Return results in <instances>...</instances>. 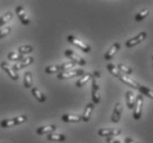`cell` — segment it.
Listing matches in <instances>:
<instances>
[{
    "label": "cell",
    "mask_w": 153,
    "mask_h": 143,
    "mask_svg": "<svg viewBox=\"0 0 153 143\" xmlns=\"http://www.w3.org/2000/svg\"><path fill=\"white\" fill-rule=\"evenodd\" d=\"M26 121H27V116H16V118H12V119H6V120H2L0 122V128H12L15 125L25 123Z\"/></svg>",
    "instance_id": "cell-2"
},
{
    "label": "cell",
    "mask_w": 153,
    "mask_h": 143,
    "mask_svg": "<svg viewBox=\"0 0 153 143\" xmlns=\"http://www.w3.org/2000/svg\"><path fill=\"white\" fill-rule=\"evenodd\" d=\"M16 12H17V16H18V18H19V20L21 21L22 24L27 26V24L30 23V20H29V18H28L27 12H26V10H25V8H23L22 6L16 7Z\"/></svg>",
    "instance_id": "cell-9"
},
{
    "label": "cell",
    "mask_w": 153,
    "mask_h": 143,
    "mask_svg": "<svg viewBox=\"0 0 153 143\" xmlns=\"http://www.w3.org/2000/svg\"><path fill=\"white\" fill-rule=\"evenodd\" d=\"M101 77V73L99 71H94L92 73V87H91V97H92V103L98 104L100 102V87L98 83V79Z\"/></svg>",
    "instance_id": "cell-1"
},
{
    "label": "cell",
    "mask_w": 153,
    "mask_h": 143,
    "mask_svg": "<svg viewBox=\"0 0 153 143\" xmlns=\"http://www.w3.org/2000/svg\"><path fill=\"white\" fill-rule=\"evenodd\" d=\"M149 9H143L142 11H140L138 13V15L134 17V20L137 21V22H141L142 20L144 19V18H146L148 16H149Z\"/></svg>",
    "instance_id": "cell-26"
},
{
    "label": "cell",
    "mask_w": 153,
    "mask_h": 143,
    "mask_svg": "<svg viewBox=\"0 0 153 143\" xmlns=\"http://www.w3.org/2000/svg\"><path fill=\"white\" fill-rule=\"evenodd\" d=\"M126 107H128V109L132 110L134 108V104H135V97H134L132 91H126Z\"/></svg>",
    "instance_id": "cell-18"
},
{
    "label": "cell",
    "mask_w": 153,
    "mask_h": 143,
    "mask_svg": "<svg viewBox=\"0 0 153 143\" xmlns=\"http://www.w3.org/2000/svg\"><path fill=\"white\" fill-rule=\"evenodd\" d=\"M124 142H126V143H139V142H137L135 140H133V139H131V138H129V136H126V139H124Z\"/></svg>",
    "instance_id": "cell-34"
},
{
    "label": "cell",
    "mask_w": 153,
    "mask_h": 143,
    "mask_svg": "<svg viewBox=\"0 0 153 143\" xmlns=\"http://www.w3.org/2000/svg\"><path fill=\"white\" fill-rule=\"evenodd\" d=\"M146 38V32L141 31V32L138 33L135 37H133V38L129 39L128 41H126V48H132V47L137 46V44H139V43H141Z\"/></svg>",
    "instance_id": "cell-7"
},
{
    "label": "cell",
    "mask_w": 153,
    "mask_h": 143,
    "mask_svg": "<svg viewBox=\"0 0 153 143\" xmlns=\"http://www.w3.org/2000/svg\"><path fill=\"white\" fill-rule=\"evenodd\" d=\"M57 127L54 124H49V125H45V127H40L37 129V134L39 136H43V134H50V133H53L56 131Z\"/></svg>",
    "instance_id": "cell-14"
},
{
    "label": "cell",
    "mask_w": 153,
    "mask_h": 143,
    "mask_svg": "<svg viewBox=\"0 0 153 143\" xmlns=\"http://www.w3.org/2000/svg\"><path fill=\"white\" fill-rule=\"evenodd\" d=\"M152 60H153V56H152Z\"/></svg>",
    "instance_id": "cell-35"
},
{
    "label": "cell",
    "mask_w": 153,
    "mask_h": 143,
    "mask_svg": "<svg viewBox=\"0 0 153 143\" xmlns=\"http://www.w3.org/2000/svg\"><path fill=\"white\" fill-rule=\"evenodd\" d=\"M93 109H94V104H93L92 102H90V103L87 104L83 116H82V121H84V122H89V121H90L91 114H92V112H93Z\"/></svg>",
    "instance_id": "cell-16"
},
{
    "label": "cell",
    "mask_w": 153,
    "mask_h": 143,
    "mask_svg": "<svg viewBox=\"0 0 153 143\" xmlns=\"http://www.w3.org/2000/svg\"><path fill=\"white\" fill-rule=\"evenodd\" d=\"M83 74H84L83 69H73V70H69V71L60 72L57 77H58V79H60V80H65V79H71V78H74V77L83 76Z\"/></svg>",
    "instance_id": "cell-4"
},
{
    "label": "cell",
    "mask_w": 153,
    "mask_h": 143,
    "mask_svg": "<svg viewBox=\"0 0 153 143\" xmlns=\"http://www.w3.org/2000/svg\"><path fill=\"white\" fill-rule=\"evenodd\" d=\"M32 50H33V48L31 46H22V47H20L19 49H18V53L20 54H26V53H30V52H32Z\"/></svg>",
    "instance_id": "cell-30"
},
{
    "label": "cell",
    "mask_w": 153,
    "mask_h": 143,
    "mask_svg": "<svg viewBox=\"0 0 153 143\" xmlns=\"http://www.w3.org/2000/svg\"><path fill=\"white\" fill-rule=\"evenodd\" d=\"M107 143H122L115 138H107Z\"/></svg>",
    "instance_id": "cell-33"
},
{
    "label": "cell",
    "mask_w": 153,
    "mask_h": 143,
    "mask_svg": "<svg viewBox=\"0 0 153 143\" xmlns=\"http://www.w3.org/2000/svg\"><path fill=\"white\" fill-rule=\"evenodd\" d=\"M119 134H121V130H118V129H100L98 131V136H103V138H113V136H117Z\"/></svg>",
    "instance_id": "cell-8"
},
{
    "label": "cell",
    "mask_w": 153,
    "mask_h": 143,
    "mask_svg": "<svg viewBox=\"0 0 153 143\" xmlns=\"http://www.w3.org/2000/svg\"><path fill=\"white\" fill-rule=\"evenodd\" d=\"M107 69L109 70V72H110V73H111L113 77L119 78L120 76H121V72L119 71L118 67H115L114 64H112V63H109V64H108Z\"/></svg>",
    "instance_id": "cell-24"
},
{
    "label": "cell",
    "mask_w": 153,
    "mask_h": 143,
    "mask_svg": "<svg viewBox=\"0 0 153 143\" xmlns=\"http://www.w3.org/2000/svg\"><path fill=\"white\" fill-rule=\"evenodd\" d=\"M119 79H120V81L123 82L124 84L129 85V87H131V88H133V89H139V83L137 81H134L133 79H131L130 77H128V76H126V74H121L120 77H119Z\"/></svg>",
    "instance_id": "cell-13"
},
{
    "label": "cell",
    "mask_w": 153,
    "mask_h": 143,
    "mask_svg": "<svg viewBox=\"0 0 153 143\" xmlns=\"http://www.w3.org/2000/svg\"><path fill=\"white\" fill-rule=\"evenodd\" d=\"M139 91L141 92V94H144L146 97H149L150 99H153V90L146 88V87H143V85H139Z\"/></svg>",
    "instance_id": "cell-27"
},
{
    "label": "cell",
    "mask_w": 153,
    "mask_h": 143,
    "mask_svg": "<svg viewBox=\"0 0 153 143\" xmlns=\"http://www.w3.org/2000/svg\"><path fill=\"white\" fill-rule=\"evenodd\" d=\"M65 56L67 58H69L71 60V62H73L74 64H79V66H85V60H84L82 57L78 56L76 52H73L72 50H65Z\"/></svg>",
    "instance_id": "cell-6"
},
{
    "label": "cell",
    "mask_w": 153,
    "mask_h": 143,
    "mask_svg": "<svg viewBox=\"0 0 153 143\" xmlns=\"http://www.w3.org/2000/svg\"><path fill=\"white\" fill-rule=\"evenodd\" d=\"M121 113H122V104L120 102H117L113 109V112L111 116V121L113 123H118L121 118Z\"/></svg>",
    "instance_id": "cell-10"
},
{
    "label": "cell",
    "mask_w": 153,
    "mask_h": 143,
    "mask_svg": "<svg viewBox=\"0 0 153 143\" xmlns=\"http://www.w3.org/2000/svg\"><path fill=\"white\" fill-rule=\"evenodd\" d=\"M45 72L48 74L60 73V72H62L61 66H48L46 69H45Z\"/></svg>",
    "instance_id": "cell-23"
},
{
    "label": "cell",
    "mask_w": 153,
    "mask_h": 143,
    "mask_svg": "<svg viewBox=\"0 0 153 143\" xmlns=\"http://www.w3.org/2000/svg\"><path fill=\"white\" fill-rule=\"evenodd\" d=\"M47 139L49 141H56V142H63L65 140V134H60V133H50L47 136Z\"/></svg>",
    "instance_id": "cell-20"
},
{
    "label": "cell",
    "mask_w": 153,
    "mask_h": 143,
    "mask_svg": "<svg viewBox=\"0 0 153 143\" xmlns=\"http://www.w3.org/2000/svg\"><path fill=\"white\" fill-rule=\"evenodd\" d=\"M67 40H68L71 44H73V46H76V48L81 49V50L83 51V52H85V53H88V52H90V51H91V47L88 46L87 43H84L83 41H81L80 39L73 37V36H68Z\"/></svg>",
    "instance_id": "cell-3"
},
{
    "label": "cell",
    "mask_w": 153,
    "mask_h": 143,
    "mask_svg": "<svg viewBox=\"0 0 153 143\" xmlns=\"http://www.w3.org/2000/svg\"><path fill=\"white\" fill-rule=\"evenodd\" d=\"M118 69H119V71H120V72L124 73L126 76L133 73V69H132V68H130L129 66H126V64H122V63L118 64Z\"/></svg>",
    "instance_id": "cell-25"
},
{
    "label": "cell",
    "mask_w": 153,
    "mask_h": 143,
    "mask_svg": "<svg viewBox=\"0 0 153 143\" xmlns=\"http://www.w3.org/2000/svg\"><path fill=\"white\" fill-rule=\"evenodd\" d=\"M142 108H143V97L142 94H139L135 98V104H134L133 110V119L134 120H140L142 116Z\"/></svg>",
    "instance_id": "cell-5"
},
{
    "label": "cell",
    "mask_w": 153,
    "mask_h": 143,
    "mask_svg": "<svg viewBox=\"0 0 153 143\" xmlns=\"http://www.w3.org/2000/svg\"><path fill=\"white\" fill-rule=\"evenodd\" d=\"M31 93H32V96L37 99V101L41 102V103L46 102V96H45L38 88H31Z\"/></svg>",
    "instance_id": "cell-19"
},
{
    "label": "cell",
    "mask_w": 153,
    "mask_h": 143,
    "mask_svg": "<svg viewBox=\"0 0 153 143\" xmlns=\"http://www.w3.org/2000/svg\"><path fill=\"white\" fill-rule=\"evenodd\" d=\"M90 79H92V73H84L83 76H82V77L76 81V85L78 87V88H81V87H83V85L85 84Z\"/></svg>",
    "instance_id": "cell-22"
},
{
    "label": "cell",
    "mask_w": 153,
    "mask_h": 143,
    "mask_svg": "<svg viewBox=\"0 0 153 143\" xmlns=\"http://www.w3.org/2000/svg\"><path fill=\"white\" fill-rule=\"evenodd\" d=\"M23 85L27 89H30L32 87V74L30 71H27L23 76Z\"/></svg>",
    "instance_id": "cell-21"
},
{
    "label": "cell",
    "mask_w": 153,
    "mask_h": 143,
    "mask_svg": "<svg viewBox=\"0 0 153 143\" xmlns=\"http://www.w3.org/2000/svg\"><path fill=\"white\" fill-rule=\"evenodd\" d=\"M12 17H13L12 12H9V11H8L7 13H4V16H1V17H0V28L2 27L4 24H6L9 20H11Z\"/></svg>",
    "instance_id": "cell-28"
},
{
    "label": "cell",
    "mask_w": 153,
    "mask_h": 143,
    "mask_svg": "<svg viewBox=\"0 0 153 143\" xmlns=\"http://www.w3.org/2000/svg\"><path fill=\"white\" fill-rule=\"evenodd\" d=\"M1 68L4 70V72H6V73H8V76L11 78L12 80L17 81V80L19 79V76L17 74V72L12 69V67H10L9 64H8L7 62H1Z\"/></svg>",
    "instance_id": "cell-12"
},
{
    "label": "cell",
    "mask_w": 153,
    "mask_h": 143,
    "mask_svg": "<svg viewBox=\"0 0 153 143\" xmlns=\"http://www.w3.org/2000/svg\"><path fill=\"white\" fill-rule=\"evenodd\" d=\"M32 62H33V58H32V57H25V58L21 60L20 63L13 64V66H12V69L15 70V71H19V70L23 69V68H26V67L30 66Z\"/></svg>",
    "instance_id": "cell-11"
},
{
    "label": "cell",
    "mask_w": 153,
    "mask_h": 143,
    "mask_svg": "<svg viewBox=\"0 0 153 143\" xmlns=\"http://www.w3.org/2000/svg\"><path fill=\"white\" fill-rule=\"evenodd\" d=\"M61 120L63 122H80L82 121V116H79V114H63L61 116Z\"/></svg>",
    "instance_id": "cell-17"
},
{
    "label": "cell",
    "mask_w": 153,
    "mask_h": 143,
    "mask_svg": "<svg viewBox=\"0 0 153 143\" xmlns=\"http://www.w3.org/2000/svg\"><path fill=\"white\" fill-rule=\"evenodd\" d=\"M25 58L22 54L17 53V52H10L8 53V59L11 60V61H21L22 59Z\"/></svg>",
    "instance_id": "cell-29"
},
{
    "label": "cell",
    "mask_w": 153,
    "mask_h": 143,
    "mask_svg": "<svg viewBox=\"0 0 153 143\" xmlns=\"http://www.w3.org/2000/svg\"><path fill=\"white\" fill-rule=\"evenodd\" d=\"M76 66L73 62H68V63H63L61 64V69H62V72L63 71H69V70H73V67Z\"/></svg>",
    "instance_id": "cell-32"
},
{
    "label": "cell",
    "mask_w": 153,
    "mask_h": 143,
    "mask_svg": "<svg viewBox=\"0 0 153 143\" xmlns=\"http://www.w3.org/2000/svg\"><path fill=\"white\" fill-rule=\"evenodd\" d=\"M10 31H11V28L9 27V26L4 27V28H0V39L7 37V36L10 33Z\"/></svg>",
    "instance_id": "cell-31"
},
{
    "label": "cell",
    "mask_w": 153,
    "mask_h": 143,
    "mask_svg": "<svg viewBox=\"0 0 153 143\" xmlns=\"http://www.w3.org/2000/svg\"><path fill=\"white\" fill-rule=\"evenodd\" d=\"M120 48H121V44H120L119 42L113 43V44L111 46V48L108 50L107 53L104 54V59H105V60H108V61H109V60H111V59L114 57V54L119 51V49H120Z\"/></svg>",
    "instance_id": "cell-15"
}]
</instances>
